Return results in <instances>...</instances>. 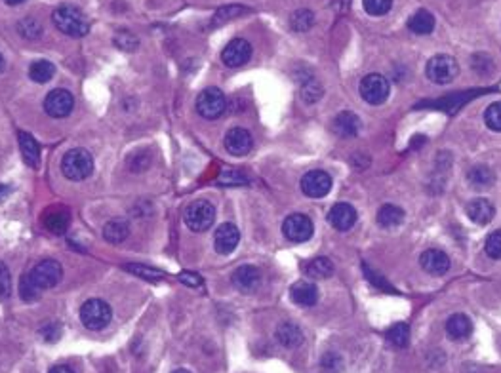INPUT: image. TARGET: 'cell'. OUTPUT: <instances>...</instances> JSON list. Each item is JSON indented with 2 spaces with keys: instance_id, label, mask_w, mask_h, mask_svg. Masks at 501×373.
<instances>
[{
  "instance_id": "6da1fadb",
  "label": "cell",
  "mask_w": 501,
  "mask_h": 373,
  "mask_svg": "<svg viewBox=\"0 0 501 373\" xmlns=\"http://www.w3.org/2000/svg\"><path fill=\"white\" fill-rule=\"evenodd\" d=\"M52 18L56 27L67 36L81 38V36L88 35V31H90L88 18L75 6H67V4H65V6H59L58 10L53 12Z\"/></svg>"
},
{
  "instance_id": "7a4b0ae2",
  "label": "cell",
  "mask_w": 501,
  "mask_h": 373,
  "mask_svg": "<svg viewBox=\"0 0 501 373\" xmlns=\"http://www.w3.org/2000/svg\"><path fill=\"white\" fill-rule=\"evenodd\" d=\"M61 172L67 179L82 181L93 172V158L86 149H73L61 160Z\"/></svg>"
},
{
  "instance_id": "3957f363",
  "label": "cell",
  "mask_w": 501,
  "mask_h": 373,
  "mask_svg": "<svg viewBox=\"0 0 501 373\" xmlns=\"http://www.w3.org/2000/svg\"><path fill=\"white\" fill-rule=\"evenodd\" d=\"M425 75L433 84H450V82L455 80V76L460 75V65L452 56L438 53V56L429 59V63L425 67Z\"/></svg>"
},
{
  "instance_id": "277c9868",
  "label": "cell",
  "mask_w": 501,
  "mask_h": 373,
  "mask_svg": "<svg viewBox=\"0 0 501 373\" xmlns=\"http://www.w3.org/2000/svg\"><path fill=\"white\" fill-rule=\"evenodd\" d=\"M358 92H361L362 100L370 103V105H381L389 98V80L383 75L372 73V75H366L362 78Z\"/></svg>"
},
{
  "instance_id": "5b68a950",
  "label": "cell",
  "mask_w": 501,
  "mask_h": 373,
  "mask_svg": "<svg viewBox=\"0 0 501 373\" xmlns=\"http://www.w3.org/2000/svg\"><path fill=\"white\" fill-rule=\"evenodd\" d=\"M111 307L101 299H90V301L82 305L81 320L88 330H103L111 322Z\"/></svg>"
},
{
  "instance_id": "8992f818",
  "label": "cell",
  "mask_w": 501,
  "mask_h": 373,
  "mask_svg": "<svg viewBox=\"0 0 501 373\" xmlns=\"http://www.w3.org/2000/svg\"><path fill=\"white\" fill-rule=\"evenodd\" d=\"M216 219V208L206 202V200H197L185 210V225L195 233H202L214 225Z\"/></svg>"
},
{
  "instance_id": "52a82bcc",
  "label": "cell",
  "mask_w": 501,
  "mask_h": 373,
  "mask_svg": "<svg viewBox=\"0 0 501 373\" xmlns=\"http://www.w3.org/2000/svg\"><path fill=\"white\" fill-rule=\"evenodd\" d=\"M225 109H227V100L217 88H206L197 98V111L202 118L216 120L225 112Z\"/></svg>"
},
{
  "instance_id": "ba28073f",
  "label": "cell",
  "mask_w": 501,
  "mask_h": 373,
  "mask_svg": "<svg viewBox=\"0 0 501 373\" xmlns=\"http://www.w3.org/2000/svg\"><path fill=\"white\" fill-rule=\"evenodd\" d=\"M282 233L294 244H301V242H307L313 236L315 225L304 214H291L282 223Z\"/></svg>"
},
{
  "instance_id": "9c48e42d",
  "label": "cell",
  "mask_w": 501,
  "mask_h": 373,
  "mask_svg": "<svg viewBox=\"0 0 501 373\" xmlns=\"http://www.w3.org/2000/svg\"><path fill=\"white\" fill-rule=\"evenodd\" d=\"M332 189V177L322 169H311L301 177V191L309 199H322Z\"/></svg>"
},
{
  "instance_id": "30bf717a",
  "label": "cell",
  "mask_w": 501,
  "mask_h": 373,
  "mask_svg": "<svg viewBox=\"0 0 501 373\" xmlns=\"http://www.w3.org/2000/svg\"><path fill=\"white\" fill-rule=\"evenodd\" d=\"M63 276V268L58 261L53 259H46L41 261L33 270H31V278L35 280V284L41 290H50V288L58 286L59 280Z\"/></svg>"
},
{
  "instance_id": "8fae6325",
  "label": "cell",
  "mask_w": 501,
  "mask_h": 373,
  "mask_svg": "<svg viewBox=\"0 0 501 373\" xmlns=\"http://www.w3.org/2000/svg\"><path fill=\"white\" fill-rule=\"evenodd\" d=\"M73 107H75V98L69 90H53L44 100V111L52 118L69 117Z\"/></svg>"
},
{
  "instance_id": "7c38bea8",
  "label": "cell",
  "mask_w": 501,
  "mask_h": 373,
  "mask_svg": "<svg viewBox=\"0 0 501 373\" xmlns=\"http://www.w3.org/2000/svg\"><path fill=\"white\" fill-rule=\"evenodd\" d=\"M233 286L242 293L256 292L259 284H262V270L254 265H242L233 273L231 276Z\"/></svg>"
},
{
  "instance_id": "4fadbf2b",
  "label": "cell",
  "mask_w": 501,
  "mask_h": 373,
  "mask_svg": "<svg viewBox=\"0 0 501 373\" xmlns=\"http://www.w3.org/2000/svg\"><path fill=\"white\" fill-rule=\"evenodd\" d=\"M252 58V44L244 38H234L225 46L222 52L223 63L227 67H240V65L248 63Z\"/></svg>"
},
{
  "instance_id": "5bb4252c",
  "label": "cell",
  "mask_w": 501,
  "mask_h": 373,
  "mask_svg": "<svg viewBox=\"0 0 501 373\" xmlns=\"http://www.w3.org/2000/svg\"><path fill=\"white\" fill-rule=\"evenodd\" d=\"M239 228L234 227L233 223H223V225L217 227L216 236H214V248H216L217 253L229 256V253H233L234 248L239 246Z\"/></svg>"
},
{
  "instance_id": "9a60e30c",
  "label": "cell",
  "mask_w": 501,
  "mask_h": 373,
  "mask_svg": "<svg viewBox=\"0 0 501 373\" xmlns=\"http://www.w3.org/2000/svg\"><path fill=\"white\" fill-rule=\"evenodd\" d=\"M252 145H254L252 134L244 128L229 130L227 135H225V149L233 157H244V154H248L252 151Z\"/></svg>"
},
{
  "instance_id": "2e32d148",
  "label": "cell",
  "mask_w": 501,
  "mask_h": 373,
  "mask_svg": "<svg viewBox=\"0 0 501 373\" xmlns=\"http://www.w3.org/2000/svg\"><path fill=\"white\" fill-rule=\"evenodd\" d=\"M421 268L433 276H444L450 270V257L443 250H427L420 257Z\"/></svg>"
},
{
  "instance_id": "e0dca14e",
  "label": "cell",
  "mask_w": 501,
  "mask_h": 373,
  "mask_svg": "<svg viewBox=\"0 0 501 373\" xmlns=\"http://www.w3.org/2000/svg\"><path fill=\"white\" fill-rule=\"evenodd\" d=\"M328 221L332 225L336 231H349V228L355 227L356 223V210L347 202H339L330 210L328 214Z\"/></svg>"
},
{
  "instance_id": "ac0fdd59",
  "label": "cell",
  "mask_w": 501,
  "mask_h": 373,
  "mask_svg": "<svg viewBox=\"0 0 501 373\" xmlns=\"http://www.w3.org/2000/svg\"><path fill=\"white\" fill-rule=\"evenodd\" d=\"M290 298L299 307H313L319 301V288L309 280H299L290 288Z\"/></svg>"
},
{
  "instance_id": "d6986e66",
  "label": "cell",
  "mask_w": 501,
  "mask_h": 373,
  "mask_svg": "<svg viewBox=\"0 0 501 373\" xmlns=\"http://www.w3.org/2000/svg\"><path fill=\"white\" fill-rule=\"evenodd\" d=\"M465 211L467 217H469L472 223H477V225H488L495 216L494 204L486 199L471 200V202L467 204Z\"/></svg>"
},
{
  "instance_id": "ffe728a7",
  "label": "cell",
  "mask_w": 501,
  "mask_h": 373,
  "mask_svg": "<svg viewBox=\"0 0 501 373\" xmlns=\"http://www.w3.org/2000/svg\"><path fill=\"white\" fill-rule=\"evenodd\" d=\"M332 130L334 134L339 135V137H353V135L358 134V130H361V120H358V117H356L355 112L344 111L339 112L338 117H334Z\"/></svg>"
},
{
  "instance_id": "44dd1931",
  "label": "cell",
  "mask_w": 501,
  "mask_h": 373,
  "mask_svg": "<svg viewBox=\"0 0 501 373\" xmlns=\"http://www.w3.org/2000/svg\"><path fill=\"white\" fill-rule=\"evenodd\" d=\"M44 227L53 234H63L69 227V211L65 208H52L44 214Z\"/></svg>"
},
{
  "instance_id": "7402d4cb",
  "label": "cell",
  "mask_w": 501,
  "mask_h": 373,
  "mask_svg": "<svg viewBox=\"0 0 501 373\" xmlns=\"http://www.w3.org/2000/svg\"><path fill=\"white\" fill-rule=\"evenodd\" d=\"M277 339L279 343L286 349H296L297 345L304 343V333L301 330L291 324V322H282L279 327H277Z\"/></svg>"
},
{
  "instance_id": "603a6c76",
  "label": "cell",
  "mask_w": 501,
  "mask_h": 373,
  "mask_svg": "<svg viewBox=\"0 0 501 373\" xmlns=\"http://www.w3.org/2000/svg\"><path fill=\"white\" fill-rule=\"evenodd\" d=\"M446 332L452 339H465L471 335L472 322L469 320V316L465 315H452L446 320Z\"/></svg>"
},
{
  "instance_id": "cb8c5ba5",
  "label": "cell",
  "mask_w": 501,
  "mask_h": 373,
  "mask_svg": "<svg viewBox=\"0 0 501 373\" xmlns=\"http://www.w3.org/2000/svg\"><path fill=\"white\" fill-rule=\"evenodd\" d=\"M19 147H21V154H24L25 164L31 166V168H36L38 162H41V149H38V143L33 140V135L19 132Z\"/></svg>"
},
{
  "instance_id": "d4e9b609",
  "label": "cell",
  "mask_w": 501,
  "mask_h": 373,
  "mask_svg": "<svg viewBox=\"0 0 501 373\" xmlns=\"http://www.w3.org/2000/svg\"><path fill=\"white\" fill-rule=\"evenodd\" d=\"M404 221L403 208L395 204H385L378 210V225L383 228H395Z\"/></svg>"
},
{
  "instance_id": "484cf974",
  "label": "cell",
  "mask_w": 501,
  "mask_h": 373,
  "mask_svg": "<svg viewBox=\"0 0 501 373\" xmlns=\"http://www.w3.org/2000/svg\"><path fill=\"white\" fill-rule=\"evenodd\" d=\"M467 181H469L475 189H488V186L494 185L495 175L488 166L478 164V166H472V168L467 172Z\"/></svg>"
},
{
  "instance_id": "4316f807",
  "label": "cell",
  "mask_w": 501,
  "mask_h": 373,
  "mask_svg": "<svg viewBox=\"0 0 501 373\" xmlns=\"http://www.w3.org/2000/svg\"><path fill=\"white\" fill-rule=\"evenodd\" d=\"M408 29L414 33V35H429L435 29V18H433L431 12L427 10H420L415 12L412 18L408 19Z\"/></svg>"
},
{
  "instance_id": "83f0119b",
  "label": "cell",
  "mask_w": 501,
  "mask_h": 373,
  "mask_svg": "<svg viewBox=\"0 0 501 373\" xmlns=\"http://www.w3.org/2000/svg\"><path fill=\"white\" fill-rule=\"evenodd\" d=\"M128 234L130 227L124 219H111V221H107L105 227H103V238H105L107 242H111V244L123 242Z\"/></svg>"
},
{
  "instance_id": "f1b7e54d",
  "label": "cell",
  "mask_w": 501,
  "mask_h": 373,
  "mask_svg": "<svg viewBox=\"0 0 501 373\" xmlns=\"http://www.w3.org/2000/svg\"><path fill=\"white\" fill-rule=\"evenodd\" d=\"M305 273L309 278H330L334 274V263L328 257H316L307 263Z\"/></svg>"
},
{
  "instance_id": "f546056e",
  "label": "cell",
  "mask_w": 501,
  "mask_h": 373,
  "mask_svg": "<svg viewBox=\"0 0 501 373\" xmlns=\"http://www.w3.org/2000/svg\"><path fill=\"white\" fill-rule=\"evenodd\" d=\"M53 75H56V67H53V63L46 61V59L35 61L29 67L31 80H35L36 84H46L48 80H52Z\"/></svg>"
},
{
  "instance_id": "4dcf8cb0",
  "label": "cell",
  "mask_w": 501,
  "mask_h": 373,
  "mask_svg": "<svg viewBox=\"0 0 501 373\" xmlns=\"http://www.w3.org/2000/svg\"><path fill=\"white\" fill-rule=\"evenodd\" d=\"M387 341H389L393 347H396V349H404V347H408V341H410L408 324L398 322V324H395V326H391L389 330H387Z\"/></svg>"
},
{
  "instance_id": "1f68e13d",
  "label": "cell",
  "mask_w": 501,
  "mask_h": 373,
  "mask_svg": "<svg viewBox=\"0 0 501 373\" xmlns=\"http://www.w3.org/2000/svg\"><path fill=\"white\" fill-rule=\"evenodd\" d=\"M41 292L42 290L36 286L35 280L31 278V273L21 276V280H19V295H21L24 301L33 303V301H36V299L41 298Z\"/></svg>"
},
{
  "instance_id": "d6a6232c",
  "label": "cell",
  "mask_w": 501,
  "mask_h": 373,
  "mask_svg": "<svg viewBox=\"0 0 501 373\" xmlns=\"http://www.w3.org/2000/svg\"><path fill=\"white\" fill-rule=\"evenodd\" d=\"M315 23V16L311 10H297L290 19V27L296 33H305L307 29H311Z\"/></svg>"
},
{
  "instance_id": "836d02e7",
  "label": "cell",
  "mask_w": 501,
  "mask_h": 373,
  "mask_svg": "<svg viewBox=\"0 0 501 373\" xmlns=\"http://www.w3.org/2000/svg\"><path fill=\"white\" fill-rule=\"evenodd\" d=\"M126 270L138 274V276L143 280H153V282H157V280L164 278L162 270H158V268H153V267H147V265H138V263H134V265H126Z\"/></svg>"
},
{
  "instance_id": "e575fe53",
  "label": "cell",
  "mask_w": 501,
  "mask_h": 373,
  "mask_svg": "<svg viewBox=\"0 0 501 373\" xmlns=\"http://www.w3.org/2000/svg\"><path fill=\"white\" fill-rule=\"evenodd\" d=\"M484 122L490 130L501 132V101H495L484 112Z\"/></svg>"
},
{
  "instance_id": "d590c367",
  "label": "cell",
  "mask_w": 501,
  "mask_h": 373,
  "mask_svg": "<svg viewBox=\"0 0 501 373\" xmlns=\"http://www.w3.org/2000/svg\"><path fill=\"white\" fill-rule=\"evenodd\" d=\"M362 4H364V10L370 16L379 18V16H385L389 12L391 6H393V0H362Z\"/></svg>"
},
{
  "instance_id": "8d00e7d4",
  "label": "cell",
  "mask_w": 501,
  "mask_h": 373,
  "mask_svg": "<svg viewBox=\"0 0 501 373\" xmlns=\"http://www.w3.org/2000/svg\"><path fill=\"white\" fill-rule=\"evenodd\" d=\"M138 44H140L138 36H135L134 33H128V31H120V33H117V36H115V46H118L120 50H124V52H134L135 48H138Z\"/></svg>"
},
{
  "instance_id": "74e56055",
  "label": "cell",
  "mask_w": 501,
  "mask_h": 373,
  "mask_svg": "<svg viewBox=\"0 0 501 373\" xmlns=\"http://www.w3.org/2000/svg\"><path fill=\"white\" fill-rule=\"evenodd\" d=\"M217 183L225 186H239L244 185L246 177L240 174L239 169H223L219 177H217Z\"/></svg>"
},
{
  "instance_id": "f35d334b",
  "label": "cell",
  "mask_w": 501,
  "mask_h": 373,
  "mask_svg": "<svg viewBox=\"0 0 501 373\" xmlns=\"http://www.w3.org/2000/svg\"><path fill=\"white\" fill-rule=\"evenodd\" d=\"M12 293V276L4 263H0V301H6Z\"/></svg>"
},
{
  "instance_id": "ab89813d",
  "label": "cell",
  "mask_w": 501,
  "mask_h": 373,
  "mask_svg": "<svg viewBox=\"0 0 501 373\" xmlns=\"http://www.w3.org/2000/svg\"><path fill=\"white\" fill-rule=\"evenodd\" d=\"M321 95L322 90L316 80L305 82L304 88H301V100H304L305 103H315V101L321 100Z\"/></svg>"
},
{
  "instance_id": "60d3db41",
  "label": "cell",
  "mask_w": 501,
  "mask_h": 373,
  "mask_svg": "<svg viewBox=\"0 0 501 373\" xmlns=\"http://www.w3.org/2000/svg\"><path fill=\"white\" fill-rule=\"evenodd\" d=\"M486 253H488L492 259H501V231H494L486 238Z\"/></svg>"
},
{
  "instance_id": "b9f144b4",
  "label": "cell",
  "mask_w": 501,
  "mask_h": 373,
  "mask_svg": "<svg viewBox=\"0 0 501 373\" xmlns=\"http://www.w3.org/2000/svg\"><path fill=\"white\" fill-rule=\"evenodd\" d=\"M41 335L46 339L48 343H53V341H58L61 337V327L56 322H48L46 326L41 327Z\"/></svg>"
},
{
  "instance_id": "7bdbcfd3",
  "label": "cell",
  "mask_w": 501,
  "mask_h": 373,
  "mask_svg": "<svg viewBox=\"0 0 501 373\" xmlns=\"http://www.w3.org/2000/svg\"><path fill=\"white\" fill-rule=\"evenodd\" d=\"M180 282H183V284L189 288L202 286V278H200L197 273H189V270H185V273L180 274Z\"/></svg>"
},
{
  "instance_id": "ee69618b",
  "label": "cell",
  "mask_w": 501,
  "mask_h": 373,
  "mask_svg": "<svg viewBox=\"0 0 501 373\" xmlns=\"http://www.w3.org/2000/svg\"><path fill=\"white\" fill-rule=\"evenodd\" d=\"M237 14H242V8L231 6L227 8V10H222V12L216 16V23H219V21H229V19L233 18V16H237Z\"/></svg>"
},
{
  "instance_id": "f6af8a7d",
  "label": "cell",
  "mask_w": 501,
  "mask_h": 373,
  "mask_svg": "<svg viewBox=\"0 0 501 373\" xmlns=\"http://www.w3.org/2000/svg\"><path fill=\"white\" fill-rule=\"evenodd\" d=\"M8 194H10V189L6 185H0V202H4L8 199Z\"/></svg>"
},
{
  "instance_id": "bcb514c9",
  "label": "cell",
  "mask_w": 501,
  "mask_h": 373,
  "mask_svg": "<svg viewBox=\"0 0 501 373\" xmlns=\"http://www.w3.org/2000/svg\"><path fill=\"white\" fill-rule=\"evenodd\" d=\"M50 373H75V372L67 366H58V367H53V369H50Z\"/></svg>"
},
{
  "instance_id": "7dc6e473",
  "label": "cell",
  "mask_w": 501,
  "mask_h": 373,
  "mask_svg": "<svg viewBox=\"0 0 501 373\" xmlns=\"http://www.w3.org/2000/svg\"><path fill=\"white\" fill-rule=\"evenodd\" d=\"M6 4H10V6H18V4H21V2H25V0H4Z\"/></svg>"
},
{
  "instance_id": "c3c4849f",
  "label": "cell",
  "mask_w": 501,
  "mask_h": 373,
  "mask_svg": "<svg viewBox=\"0 0 501 373\" xmlns=\"http://www.w3.org/2000/svg\"><path fill=\"white\" fill-rule=\"evenodd\" d=\"M4 67H6V61H4V56L0 53V73L4 70Z\"/></svg>"
},
{
  "instance_id": "681fc988",
  "label": "cell",
  "mask_w": 501,
  "mask_h": 373,
  "mask_svg": "<svg viewBox=\"0 0 501 373\" xmlns=\"http://www.w3.org/2000/svg\"><path fill=\"white\" fill-rule=\"evenodd\" d=\"M172 373H191V372H189V369H175V372Z\"/></svg>"
}]
</instances>
